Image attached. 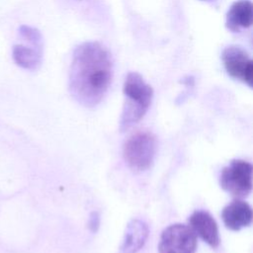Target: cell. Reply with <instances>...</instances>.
Masks as SVG:
<instances>
[{"instance_id":"8992f818","label":"cell","mask_w":253,"mask_h":253,"mask_svg":"<svg viewBox=\"0 0 253 253\" xmlns=\"http://www.w3.org/2000/svg\"><path fill=\"white\" fill-rule=\"evenodd\" d=\"M221 59L226 72L232 78L252 86L253 63L249 54L238 45H228L221 53Z\"/></svg>"},{"instance_id":"6da1fadb","label":"cell","mask_w":253,"mask_h":253,"mask_svg":"<svg viewBox=\"0 0 253 253\" xmlns=\"http://www.w3.org/2000/svg\"><path fill=\"white\" fill-rule=\"evenodd\" d=\"M112 77V57L102 43L87 42L74 49L69 70V90L78 103L90 108L97 106L106 95Z\"/></svg>"},{"instance_id":"277c9868","label":"cell","mask_w":253,"mask_h":253,"mask_svg":"<svg viewBox=\"0 0 253 253\" xmlns=\"http://www.w3.org/2000/svg\"><path fill=\"white\" fill-rule=\"evenodd\" d=\"M252 165L244 160H232L220 173L221 188L232 196L242 198L252 190Z\"/></svg>"},{"instance_id":"8fae6325","label":"cell","mask_w":253,"mask_h":253,"mask_svg":"<svg viewBox=\"0 0 253 253\" xmlns=\"http://www.w3.org/2000/svg\"><path fill=\"white\" fill-rule=\"evenodd\" d=\"M12 57L15 63L28 70H36L42 63V49L24 44H15L12 49Z\"/></svg>"},{"instance_id":"52a82bcc","label":"cell","mask_w":253,"mask_h":253,"mask_svg":"<svg viewBox=\"0 0 253 253\" xmlns=\"http://www.w3.org/2000/svg\"><path fill=\"white\" fill-rule=\"evenodd\" d=\"M190 228L212 248L219 244L218 228L213 217L206 211H196L189 217Z\"/></svg>"},{"instance_id":"3957f363","label":"cell","mask_w":253,"mask_h":253,"mask_svg":"<svg viewBox=\"0 0 253 253\" xmlns=\"http://www.w3.org/2000/svg\"><path fill=\"white\" fill-rule=\"evenodd\" d=\"M156 147V138L151 132L137 131L124 145L125 160L133 171H144L152 164Z\"/></svg>"},{"instance_id":"4fadbf2b","label":"cell","mask_w":253,"mask_h":253,"mask_svg":"<svg viewBox=\"0 0 253 253\" xmlns=\"http://www.w3.org/2000/svg\"><path fill=\"white\" fill-rule=\"evenodd\" d=\"M99 223H100V217L97 211H93L90 215L89 218V228L95 232L97 230V228L99 227Z\"/></svg>"},{"instance_id":"5b68a950","label":"cell","mask_w":253,"mask_h":253,"mask_svg":"<svg viewBox=\"0 0 253 253\" xmlns=\"http://www.w3.org/2000/svg\"><path fill=\"white\" fill-rule=\"evenodd\" d=\"M197 238L194 231L181 223L166 227L160 236L159 253H195Z\"/></svg>"},{"instance_id":"9c48e42d","label":"cell","mask_w":253,"mask_h":253,"mask_svg":"<svg viewBox=\"0 0 253 253\" xmlns=\"http://www.w3.org/2000/svg\"><path fill=\"white\" fill-rule=\"evenodd\" d=\"M221 217L228 229L237 231L250 225L252 221V209L246 202L235 200L222 210Z\"/></svg>"},{"instance_id":"ba28073f","label":"cell","mask_w":253,"mask_h":253,"mask_svg":"<svg viewBox=\"0 0 253 253\" xmlns=\"http://www.w3.org/2000/svg\"><path fill=\"white\" fill-rule=\"evenodd\" d=\"M148 225L139 218L131 219L125 230L119 253H136L146 242L148 237Z\"/></svg>"},{"instance_id":"7a4b0ae2","label":"cell","mask_w":253,"mask_h":253,"mask_svg":"<svg viewBox=\"0 0 253 253\" xmlns=\"http://www.w3.org/2000/svg\"><path fill=\"white\" fill-rule=\"evenodd\" d=\"M123 91L126 100L120 121L122 131L127 129L143 118L153 96L151 86L137 72H129L126 75Z\"/></svg>"},{"instance_id":"30bf717a","label":"cell","mask_w":253,"mask_h":253,"mask_svg":"<svg viewBox=\"0 0 253 253\" xmlns=\"http://www.w3.org/2000/svg\"><path fill=\"white\" fill-rule=\"evenodd\" d=\"M252 3L250 0L235 1L226 14L225 25L231 32H240L252 25Z\"/></svg>"},{"instance_id":"7c38bea8","label":"cell","mask_w":253,"mask_h":253,"mask_svg":"<svg viewBox=\"0 0 253 253\" xmlns=\"http://www.w3.org/2000/svg\"><path fill=\"white\" fill-rule=\"evenodd\" d=\"M19 34L22 39L30 43V45L42 49V36L38 29L27 25H22L19 27Z\"/></svg>"}]
</instances>
